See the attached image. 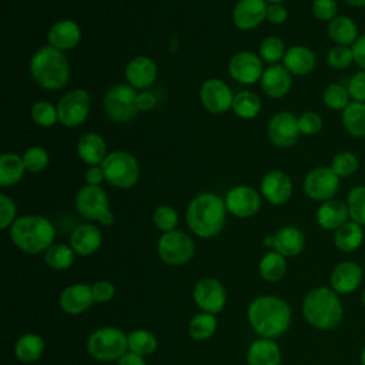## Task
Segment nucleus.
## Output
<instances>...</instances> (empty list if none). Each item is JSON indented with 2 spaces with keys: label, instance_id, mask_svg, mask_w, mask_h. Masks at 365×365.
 I'll use <instances>...</instances> for the list:
<instances>
[{
  "label": "nucleus",
  "instance_id": "obj_1",
  "mask_svg": "<svg viewBox=\"0 0 365 365\" xmlns=\"http://www.w3.org/2000/svg\"><path fill=\"white\" fill-rule=\"evenodd\" d=\"M291 318L289 304L277 295H259L247 308V319L261 338L275 339L284 335L291 325Z\"/></svg>",
  "mask_w": 365,
  "mask_h": 365
},
{
  "label": "nucleus",
  "instance_id": "obj_2",
  "mask_svg": "<svg viewBox=\"0 0 365 365\" xmlns=\"http://www.w3.org/2000/svg\"><path fill=\"white\" fill-rule=\"evenodd\" d=\"M225 200L212 192H200L195 195L185 211L188 228L200 238L217 237L225 224L227 218Z\"/></svg>",
  "mask_w": 365,
  "mask_h": 365
},
{
  "label": "nucleus",
  "instance_id": "obj_3",
  "mask_svg": "<svg viewBox=\"0 0 365 365\" xmlns=\"http://www.w3.org/2000/svg\"><path fill=\"white\" fill-rule=\"evenodd\" d=\"M301 309L304 319L321 331L336 328L344 318V305L339 294L331 287H315L309 289L302 299Z\"/></svg>",
  "mask_w": 365,
  "mask_h": 365
},
{
  "label": "nucleus",
  "instance_id": "obj_4",
  "mask_svg": "<svg viewBox=\"0 0 365 365\" xmlns=\"http://www.w3.org/2000/svg\"><path fill=\"white\" fill-rule=\"evenodd\" d=\"M56 228L50 220L41 215L19 217L10 227V240L26 254L46 252L54 242Z\"/></svg>",
  "mask_w": 365,
  "mask_h": 365
},
{
  "label": "nucleus",
  "instance_id": "obj_5",
  "mask_svg": "<svg viewBox=\"0 0 365 365\" xmlns=\"http://www.w3.org/2000/svg\"><path fill=\"white\" fill-rule=\"evenodd\" d=\"M31 78L46 90H60L70 80V64L66 54L51 46H43L30 58Z\"/></svg>",
  "mask_w": 365,
  "mask_h": 365
},
{
  "label": "nucleus",
  "instance_id": "obj_6",
  "mask_svg": "<svg viewBox=\"0 0 365 365\" xmlns=\"http://www.w3.org/2000/svg\"><path fill=\"white\" fill-rule=\"evenodd\" d=\"M86 348L88 355L97 361H118L128 352V336L117 327H103L88 335Z\"/></svg>",
  "mask_w": 365,
  "mask_h": 365
},
{
  "label": "nucleus",
  "instance_id": "obj_7",
  "mask_svg": "<svg viewBox=\"0 0 365 365\" xmlns=\"http://www.w3.org/2000/svg\"><path fill=\"white\" fill-rule=\"evenodd\" d=\"M106 181L120 190L131 188L140 177L138 161L127 151H113L100 164Z\"/></svg>",
  "mask_w": 365,
  "mask_h": 365
},
{
  "label": "nucleus",
  "instance_id": "obj_8",
  "mask_svg": "<svg viewBox=\"0 0 365 365\" xmlns=\"http://www.w3.org/2000/svg\"><path fill=\"white\" fill-rule=\"evenodd\" d=\"M78 214L88 221H98L103 225H111L114 215L110 211V202L106 191L100 185H84L76 197Z\"/></svg>",
  "mask_w": 365,
  "mask_h": 365
},
{
  "label": "nucleus",
  "instance_id": "obj_9",
  "mask_svg": "<svg viewBox=\"0 0 365 365\" xmlns=\"http://www.w3.org/2000/svg\"><path fill=\"white\" fill-rule=\"evenodd\" d=\"M157 254L160 259L171 267H181L191 261L195 254L194 240L184 231L164 232L157 242Z\"/></svg>",
  "mask_w": 365,
  "mask_h": 365
},
{
  "label": "nucleus",
  "instance_id": "obj_10",
  "mask_svg": "<svg viewBox=\"0 0 365 365\" xmlns=\"http://www.w3.org/2000/svg\"><path fill=\"white\" fill-rule=\"evenodd\" d=\"M137 93L130 84L113 86L104 97V108L110 120L115 123L130 121L137 113Z\"/></svg>",
  "mask_w": 365,
  "mask_h": 365
},
{
  "label": "nucleus",
  "instance_id": "obj_11",
  "mask_svg": "<svg viewBox=\"0 0 365 365\" xmlns=\"http://www.w3.org/2000/svg\"><path fill=\"white\" fill-rule=\"evenodd\" d=\"M90 94L83 88L66 93L57 103L58 121L66 127H78L90 114Z\"/></svg>",
  "mask_w": 365,
  "mask_h": 365
},
{
  "label": "nucleus",
  "instance_id": "obj_12",
  "mask_svg": "<svg viewBox=\"0 0 365 365\" xmlns=\"http://www.w3.org/2000/svg\"><path fill=\"white\" fill-rule=\"evenodd\" d=\"M341 185V178L331 167H315L304 178V192L314 201L324 202L335 198Z\"/></svg>",
  "mask_w": 365,
  "mask_h": 365
},
{
  "label": "nucleus",
  "instance_id": "obj_13",
  "mask_svg": "<svg viewBox=\"0 0 365 365\" xmlns=\"http://www.w3.org/2000/svg\"><path fill=\"white\" fill-rule=\"evenodd\" d=\"M192 299L202 312L215 315L225 307L227 291L217 278L204 277L195 282L192 289Z\"/></svg>",
  "mask_w": 365,
  "mask_h": 365
},
{
  "label": "nucleus",
  "instance_id": "obj_14",
  "mask_svg": "<svg viewBox=\"0 0 365 365\" xmlns=\"http://www.w3.org/2000/svg\"><path fill=\"white\" fill-rule=\"evenodd\" d=\"M227 211L238 218H250L261 208V195L250 185H237L225 195Z\"/></svg>",
  "mask_w": 365,
  "mask_h": 365
},
{
  "label": "nucleus",
  "instance_id": "obj_15",
  "mask_svg": "<svg viewBox=\"0 0 365 365\" xmlns=\"http://www.w3.org/2000/svg\"><path fill=\"white\" fill-rule=\"evenodd\" d=\"M268 138L279 148L292 147L301 135L298 118L289 111L277 113L268 123Z\"/></svg>",
  "mask_w": 365,
  "mask_h": 365
},
{
  "label": "nucleus",
  "instance_id": "obj_16",
  "mask_svg": "<svg viewBox=\"0 0 365 365\" xmlns=\"http://www.w3.org/2000/svg\"><path fill=\"white\" fill-rule=\"evenodd\" d=\"M200 100L207 111L221 114L232 108L234 94L222 80L210 78L200 88Z\"/></svg>",
  "mask_w": 365,
  "mask_h": 365
},
{
  "label": "nucleus",
  "instance_id": "obj_17",
  "mask_svg": "<svg viewBox=\"0 0 365 365\" xmlns=\"http://www.w3.org/2000/svg\"><path fill=\"white\" fill-rule=\"evenodd\" d=\"M228 71L237 83L254 84L261 80V76L264 73L262 60L251 51H238L230 58Z\"/></svg>",
  "mask_w": 365,
  "mask_h": 365
},
{
  "label": "nucleus",
  "instance_id": "obj_18",
  "mask_svg": "<svg viewBox=\"0 0 365 365\" xmlns=\"http://www.w3.org/2000/svg\"><path fill=\"white\" fill-rule=\"evenodd\" d=\"M364 274V268L359 264L354 261H341L331 271V288L339 295L352 294L359 288Z\"/></svg>",
  "mask_w": 365,
  "mask_h": 365
},
{
  "label": "nucleus",
  "instance_id": "obj_19",
  "mask_svg": "<svg viewBox=\"0 0 365 365\" xmlns=\"http://www.w3.org/2000/svg\"><path fill=\"white\" fill-rule=\"evenodd\" d=\"M261 192L269 204L282 205L292 195V181L287 173L272 170L262 177Z\"/></svg>",
  "mask_w": 365,
  "mask_h": 365
},
{
  "label": "nucleus",
  "instance_id": "obj_20",
  "mask_svg": "<svg viewBox=\"0 0 365 365\" xmlns=\"http://www.w3.org/2000/svg\"><path fill=\"white\" fill-rule=\"evenodd\" d=\"M265 0H238L232 9V21L240 30H254L267 17Z\"/></svg>",
  "mask_w": 365,
  "mask_h": 365
},
{
  "label": "nucleus",
  "instance_id": "obj_21",
  "mask_svg": "<svg viewBox=\"0 0 365 365\" xmlns=\"http://www.w3.org/2000/svg\"><path fill=\"white\" fill-rule=\"evenodd\" d=\"M94 304L91 287L87 284H73L66 287L60 297L58 305L68 315H80Z\"/></svg>",
  "mask_w": 365,
  "mask_h": 365
},
{
  "label": "nucleus",
  "instance_id": "obj_22",
  "mask_svg": "<svg viewBox=\"0 0 365 365\" xmlns=\"http://www.w3.org/2000/svg\"><path fill=\"white\" fill-rule=\"evenodd\" d=\"M157 64L147 56H137L125 66V78L137 90L148 88L157 78Z\"/></svg>",
  "mask_w": 365,
  "mask_h": 365
},
{
  "label": "nucleus",
  "instance_id": "obj_23",
  "mask_svg": "<svg viewBox=\"0 0 365 365\" xmlns=\"http://www.w3.org/2000/svg\"><path fill=\"white\" fill-rule=\"evenodd\" d=\"M103 242V234L100 228L91 222L77 225L70 234V247L77 255L88 257L94 254Z\"/></svg>",
  "mask_w": 365,
  "mask_h": 365
},
{
  "label": "nucleus",
  "instance_id": "obj_24",
  "mask_svg": "<svg viewBox=\"0 0 365 365\" xmlns=\"http://www.w3.org/2000/svg\"><path fill=\"white\" fill-rule=\"evenodd\" d=\"M261 88L271 98H281L287 96L292 86L291 73L284 64H272L264 70L261 76Z\"/></svg>",
  "mask_w": 365,
  "mask_h": 365
},
{
  "label": "nucleus",
  "instance_id": "obj_25",
  "mask_svg": "<svg viewBox=\"0 0 365 365\" xmlns=\"http://www.w3.org/2000/svg\"><path fill=\"white\" fill-rule=\"evenodd\" d=\"M317 222L325 231H335L346 221H349V211L346 201L339 198H331L324 202L317 210Z\"/></svg>",
  "mask_w": 365,
  "mask_h": 365
},
{
  "label": "nucleus",
  "instance_id": "obj_26",
  "mask_svg": "<svg viewBox=\"0 0 365 365\" xmlns=\"http://www.w3.org/2000/svg\"><path fill=\"white\" fill-rule=\"evenodd\" d=\"M47 40L48 46L54 48L71 50L81 41V29L73 20H58L48 29Z\"/></svg>",
  "mask_w": 365,
  "mask_h": 365
},
{
  "label": "nucleus",
  "instance_id": "obj_27",
  "mask_svg": "<svg viewBox=\"0 0 365 365\" xmlns=\"http://www.w3.org/2000/svg\"><path fill=\"white\" fill-rule=\"evenodd\" d=\"M281 348L274 339L258 338L247 349V365H281Z\"/></svg>",
  "mask_w": 365,
  "mask_h": 365
},
{
  "label": "nucleus",
  "instance_id": "obj_28",
  "mask_svg": "<svg viewBox=\"0 0 365 365\" xmlns=\"http://www.w3.org/2000/svg\"><path fill=\"white\" fill-rule=\"evenodd\" d=\"M284 67L295 76H307L309 74L317 64L315 53L305 46H292L287 48L284 58Z\"/></svg>",
  "mask_w": 365,
  "mask_h": 365
},
{
  "label": "nucleus",
  "instance_id": "obj_29",
  "mask_svg": "<svg viewBox=\"0 0 365 365\" xmlns=\"http://www.w3.org/2000/svg\"><path fill=\"white\" fill-rule=\"evenodd\" d=\"M304 247L305 235L294 225H284L274 234V250L285 258L301 254Z\"/></svg>",
  "mask_w": 365,
  "mask_h": 365
},
{
  "label": "nucleus",
  "instance_id": "obj_30",
  "mask_svg": "<svg viewBox=\"0 0 365 365\" xmlns=\"http://www.w3.org/2000/svg\"><path fill=\"white\" fill-rule=\"evenodd\" d=\"M77 154L88 165H100L107 157L104 138L97 133H86L77 141Z\"/></svg>",
  "mask_w": 365,
  "mask_h": 365
},
{
  "label": "nucleus",
  "instance_id": "obj_31",
  "mask_svg": "<svg viewBox=\"0 0 365 365\" xmlns=\"http://www.w3.org/2000/svg\"><path fill=\"white\" fill-rule=\"evenodd\" d=\"M327 34L335 46L351 47L359 37L356 23L348 16H336L328 23Z\"/></svg>",
  "mask_w": 365,
  "mask_h": 365
},
{
  "label": "nucleus",
  "instance_id": "obj_32",
  "mask_svg": "<svg viewBox=\"0 0 365 365\" xmlns=\"http://www.w3.org/2000/svg\"><path fill=\"white\" fill-rule=\"evenodd\" d=\"M362 242H365L364 228L352 220L346 221L344 225L334 231V245L341 252H354L362 245Z\"/></svg>",
  "mask_w": 365,
  "mask_h": 365
},
{
  "label": "nucleus",
  "instance_id": "obj_33",
  "mask_svg": "<svg viewBox=\"0 0 365 365\" xmlns=\"http://www.w3.org/2000/svg\"><path fill=\"white\" fill-rule=\"evenodd\" d=\"M44 349V339L33 332L23 334L14 344V355L23 364H30L40 359Z\"/></svg>",
  "mask_w": 365,
  "mask_h": 365
},
{
  "label": "nucleus",
  "instance_id": "obj_34",
  "mask_svg": "<svg viewBox=\"0 0 365 365\" xmlns=\"http://www.w3.org/2000/svg\"><path fill=\"white\" fill-rule=\"evenodd\" d=\"M341 121L345 131L349 135L355 138H364L365 137V103L351 101L341 111Z\"/></svg>",
  "mask_w": 365,
  "mask_h": 365
},
{
  "label": "nucleus",
  "instance_id": "obj_35",
  "mask_svg": "<svg viewBox=\"0 0 365 365\" xmlns=\"http://www.w3.org/2000/svg\"><path fill=\"white\" fill-rule=\"evenodd\" d=\"M26 167L23 157L16 153H4L0 157V185L10 187L17 184L24 175Z\"/></svg>",
  "mask_w": 365,
  "mask_h": 365
},
{
  "label": "nucleus",
  "instance_id": "obj_36",
  "mask_svg": "<svg viewBox=\"0 0 365 365\" xmlns=\"http://www.w3.org/2000/svg\"><path fill=\"white\" fill-rule=\"evenodd\" d=\"M258 272L262 279L268 282H277L285 277L287 261L285 257L277 251L267 252L258 264Z\"/></svg>",
  "mask_w": 365,
  "mask_h": 365
},
{
  "label": "nucleus",
  "instance_id": "obj_37",
  "mask_svg": "<svg viewBox=\"0 0 365 365\" xmlns=\"http://www.w3.org/2000/svg\"><path fill=\"white\" fill-rule=\"evenodd\" d=\"M217 318L214 314L198 312L188 322V335L194 341H205L217 331Z\"/></svg>",
  "mask_w": 365,
  "mask_h": 365
},
{
  "label": "nucleus",
  "instance_id": "obj_38",
  "mask_svg": "<svg viewBox=\"0 0 365 365\" xmlns=\"http://www.w3.org/2000/svg\"><path fill=\"white\" fill-rule=\"evenodd\" d=\"M76 258L74 250L67 244H53L46 252H44V262L47 267L56 271L67 269L73 265Z\"/></svg>",
  "mask_w": 365,
  "mask_h": 365
},
{
  "label": "nucleus",
  "instance_id": "obj_39",
  "mask_svg": "<svg viewBox=\"0 0 365 365\" xmlns=\"http://www.w3.org/2000/svg\"><path fill=\"white\" fill-rule=\"evenodd\" d=\"M128 336V351L140 356H148L157 351L158 342L153 332L147 329H134Z\"/></svg>",
  "mask_w": 365,
  "mask_h": 365
},
{
  "label": "nucleus",
  "instance_id": "obj_40",
  "mask_svg": "<svg viewBox=\"0 0 365 365\" xmlns=\"http://www.w3.org/2000/svg\"><path fill=\"white\" fill-rule=\"evenodd\" d=\"M261 110V98L250 90H242L234 96L232 111L241 118H254Z\"/></svg>",
  "mask_w": 365,
  "mask_h": 365
},
{
  "label": "nucleus",
  "instance_id": "obj_41",
  "mask_svg": "<svg viewBox=\"0 0 365 365\" xmlns=\"http://www.w3.org/2000/svg\"><path fill=\"white\" fill-rule=\"evenodd\" d=\"M329 167L339 178H348L359 170V160L352 151L342 150L335 153Z\"/></svg>",
  "mask_w": 365,
  "mask_h": 365
},
{
  "label": "nucleus",
  "instance_id": "obj_42",
  "mask_svg": "<svg viewBox=\"0 0 365 365\" xmlns=\"http://www.w3.org/2000/svg\"><path fill=\"white\" fill-rule=\"evenodd\" d=\"M322 101L328 108L334 111H342L351 103V96L345 86L339 83H331L322 91Z\"/></svg>",
  "mask_w": 365,
  "mask_h": 365
},
{
  "label": "nucleus",
  "instance_id": "obj_43",
  "mask_svg": "<svg viewBox=\"0 0 365 365\" xmlns=\"http://www.w3.org/2000/svg\"><path fill=\"white\" fill-rule=\"evenodd\" d=\"M346 205L349 211V220L365 225V184L355 185L346 195Z\"/></svg>",
  "mask_w": 365,
  "mask_h": 365
},
{
  "label": "nucleus",
  "instance_id": "obj_44",
  "mask_svg": "<svg viewBox=\"0 0 365 365\" xmlns=\"http://www.w3.org/2000/svg\"><path fill=\"white\" fill-rule=\"evenodd\" d=\"M285 51V44L278 36H268L259 44V56L269 66L282 60Z\"/></svg>",
  "mask_w": 365,
  "mask_h": 365
},
{
  "label": "nucleus",
  "instance_id": "obj_45",
  "mask_svg": "<svg viewBox=\"0 0 365 365\" xmlns=\"http://www.w3.org/2000/svg\"><path fill=\"white\" fill-rule=\"evenodd\" d=\"M31 120L40 127H51L58 121L57 107L48 101H36L30 108Z\"/></svg>",
  "mask_w": 365,
  "mask_h": 365
},
{
  "label": "nucleus",
  "instance_id": "obj_46",
  "mask_svg": "<svg viewBox=\"0 0 365 365\" xmlns=\"http://www.w3.org/2000/svg\"><path fill=\"white\" fill-rule=\"evenodd\" d=\"M153 222L158 231L170 232L174 231L178 224V214L170 205H160L153 214Z\"/></svg>",
  "mask_w": 365,
  "mask_h": 365
},
{
  "label": "nucleus",
  "instance_id": "obj_47",
  "mask_svg": "<svg viewBox=\"0 0 365 365\" xmlns=\"http://www.w3.org/2000/svg\"><path fill=\"white\" fill-rule=\"evenodd\" d=\"M327 63L334 70H345L354 63L352 48L348 46H332L327 54Z\"/></svg>",
  "mask_w": 365,
  "mask_h": 365
},
{
  "label": "nucleus",
  "instance_id": "obj_48",
  "mask_svg": "<svg viewBox=\"0 0 365 365\" xmlns=\"http://www.w3.org/2000/svg\"><path fill=\"white\" fill-rule=\"evenodd\" d=\"M24 167L30 173H40L48 165V153L43 147H30L23 154Z\"/></svg>",
  "mask_w": 365,
  "mask_h": 365
},
{
  "label": "nucleus",
  "instance_id": "obj_49",
  "mask_svg": "<svg viewBox=\"0 0 365 365\" xmlns=\"http://www.w3.org/2000/svg\"><path fill=\"white\" fill-rule=\"evenodd\" d=\"M298 127H299L301 134L315 135L322 130L324 121H322V117L318 113L307 111V113H304L302 115L298 117Z\"/></svg>",
  "mask_w": 365,
  "mask_h": 365
},
{
  "label": "nucleus",
  "instance_id": "obj_50",
  "mask_svg": "<svg viewBox=\"0 0 365 365\" xmlns=\"http://www.w3.org/2000/svg\"><path fill=\"white\" fill-rule=\"evenodd\" d=\"M312 14L319 21H331L336 17L338 4L335 0H312Z\"/></svg>",
  "mask_w": 365,
  "mask_h": 365
},
{
  "label": "nucleus",
  "instance_id": "obj_51",
  "mask_svg": "<svg viewBox=\"0 0 365 365\" xmlns=\"http://www.w3.org/2000/svg\"><path fill=\"white\" fill-rule=\"evenodd\" d=\"M17 207L7 194H0V228L6 230L17 220Z\"/></svg>",
  "mask_w": 365,
  "mask_h": 365
},
{
  "label": "nucleus",
  "instance_id": "obj_52",
  "mask_svg": "<svg viewBox=\"0 0 365 365\" xmlns=\"http://www.w3.org/2000/svg\"><path fill=\"white\" fill-rule=\"evenodd\" d=\"M346 88L352 101L365 103V70L354 73L348 80Z\"/></svg>",
  "mask_w": 365,
  "mask_h": 365
},
{
  "label": "nucleus",
  "instance_id": "obj_53",
  "mask_svg": "<svg viewBox=\"0 0 365 365\" xmlns=\"http://www.w3.org/2000/svg\"><path fill=\"white\" fill-rule=\"evenodd\" d=\"M91 292L94 302H108L115 295V287L107 279H100L91 285Z\"/></svg>",
  "mask_w": 365,
  "mask_h": 365
},
{
  "label": "nucleus",
  "instance_id": "obj_54",
  "mask_svg": "<svg viewBox=\"0 0 365 365\" xmlns=\"http://www.w3.org/2000/svg\"><path fill=\"white\" fill-rule=\"evenodd\" d=\"M288 19V11L281 3L268 4L265 20L271 24H282Z\"/></svg>",
  "mask_w": 365,
  "mask_h": 365
},
{
  "label": "nucleus",
  "instance_id": "obj_55",
  "mask_svg": "<svg viewBox=\"0 0 365 365\" xmlns=\"http://www.w3.org/2000/svg\"><path fill=\"white\" fill-rule=\"evenodd\" d=\"M351 48L354 53V63L361 70H365V33L356 38V41L351 46Z\"/></svg>",
  "mask_w": 365,
  "mask_h": 365
},
{
  "label": "nucleus",
  "instance_id": "obj_56",
  "mask_svg": "<svg viewBox=\"0 0 365 365\" xmlns=\"http://www.w3.org/2000/svg\"><path fill=\"white\" fill-rule=\"evenodd\" d=\"M84 178L88 185H100L103 181H106L101 165H90L86 171Z\"/></svg>",
  "mask_w": 365,
  "mask_h": 365
},
{
  "label": "nucleus",
  "instance_id": "obj_57",
  "mask_svg": "<svg viewBox=\"0 0 365 365\" xmlns=\"http://www.w3.org/2000/svg\"><path fill=\"white\" fill-rule=\"evenodd\" d=\"M135 103H137V108H138V111H147V110L154 108V106H155L157 100H155V97H154V94H153V93L143 91V93H138V94H137Z\"/></svg>",
  "mask_w": 365,
  "mask_h": 365
},
{
  "label": "nucleus",
  "instance_id": "obj_58",
  "mask_svg": "<svg viewBox=\"0 0 365 365\" xmlns=\"http://www.w3.org/2000/svg\"><path fill=\"white\" fill-rule=\"evenodd\" d=\"M117 365H147L145 361H144V356H140L134 352H127L124 354L118 361H117Z\"/></svg>",
  "mask_w": 365,
  "mask_h": 365
},
{
  "label": "nucleus",
  "instance_id": "obj_59",
  "mask_svg": "<svg viewBox=\"0 0 365 365\" xmlns=\"http://www.w3.org/2000/svg\"><path fill=\"white\" fill-rule=\"evenodd\" d=\"M351 7H365V0H344Z\"/></svg>",
  "mask_w": 365,
  "mask_h": 365
},
{
  "label": "nucleus",
  "instance_id": "obj_60",
  "mask_svg": "<svg viewBox=\"0 0 365 365\" xmlns=\"http://www.w3.org/2000/svg\"><path fill=\"white\" fill-rule=\"evenodd\" d=\"M359 364L361 365H365V346L361 349L359 352Z\"/></svg>",
  "mask_w": 365,
  "mask_h": 365
},
{
  "label": "nucleus",
  "instance_id": "obj_61",
  "mask_svg": "<svg viewBox=\"0 0 365 365\" xmlns=\"http://www.w3.org/2000/svg\"><path fill=\"white\" fill-rule=\"evenodd\" d=\"M267 3H269V4H274V3H282L284 0H265Z\"/></svg>",
  "mask_w": 365,
  "mask_h": 365
},
{
  "label": "nucleus",
  "instance_id": "obj_62",
  "mask_svg": "<svg viewBox=\"0 0 365 365\" xmlns=\"http://www.w3.org/2000/svg\"><path fill=\"white\" fill-rule=\"evenodd\" d=\"M362 305H364V308H365V289H364V292H362Z\"/></svg>",
  "mask_w": 365,
  "mask_h": 365
},
{
  "label": "nucleus",
  "instance_id": "obj_63",
  "mask_svg": "<svg viewBox=\"0 0 365 365\" xmlns=\"http://www.w3.org/2000/svg\"><path fill=\"white\" fill-rule=\"evenodd\" d=\"M364 272H365V264H364Z\"/></svg>",
  "mask_w": 365,
  "mask_h": 365
}]
</instances>
